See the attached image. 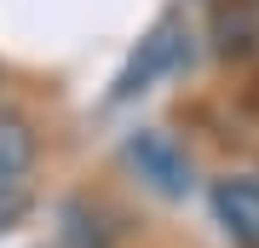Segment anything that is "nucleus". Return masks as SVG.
<instances>
[{"label": "nucleus", "instance_id": "1", "mask_svg": "<svg viewBox=\"0 0 259 248\" xmlns=\"http://www.w3.org/2000/svg\"><path fill=\"white\" fill-rule=\"evenodd\" d=\"M185 52H190V29L179 18H156L150 35L139 41V52L121 64L115 87H110V104H127V98H139V92H150L161 75H173L179 64H185Z\"/></svg>", "mask_w": 259, "mask_h": 248}, {"label": "nucleus", "instance_id": "2", "mask_svg": "<svg viewBox=\"0 0 259 248\" xmlns=\"http://www.w3.org/2000/svg\"><path fill=\"white\" fill-rule=\"evenodd\" d=\"M121 156H127V167H133L156 196H185V191H190V162H185V150H179L167 133H156V127L133 133L127 145H121Z\"/></svg>", "mask_w": 259, "mask_h": 248}, {"label": "nucleus", "instance_id": "3", "mask_svg": "<svg viewBox=\"0 0 259 248\" xmlns=\"http://www.w3.org/2000/svg\"><path fill=\"white\" fill-rule=\"evenodd\" d=\"M213 214L236 248H259V179H219L213 185Z\"/></svg>", "mask_w": 259, "mask_h": 248}, {"label": "nucleus", "instance_id": "4", "mask_svg": "<svg viewBox=\"0 0 259 248\" xmlns=\"http://www.w3.org/2000/svg\"><path fill=\"white\" fill-rule=\"evenodd\" d=\"M29 162H35V133H29V121L0 116V167H6V173H29Z\"/></svg>", "mask_w": 259, "mask_h": 248}, {"label": "nucleus", "instance_id": "5", "mask_svg": "<svg viewBox=\"0 0 259 248\" xmlns=\"http://www.w3.org/2000/svg\"><path fill=\"white\" fill-rule=\"evenodd\" d=\"M29 202H35L29 179H23V173H6V167H0V231H6V225H18L23 214H29Z\"/></svg>", "mask_w": 259, "mask_h": 248}]
</instances>
